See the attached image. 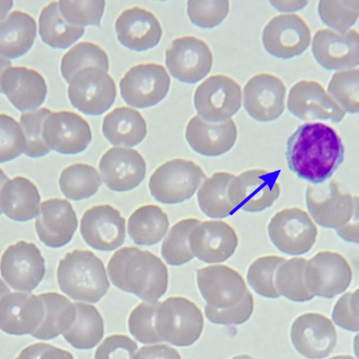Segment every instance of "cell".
Returning a JSON list of instances; mask_svg holds the SVG:
<instances>
[{"mask_svg":"<svg viewBox=\"0 0 359 359\" xmlns=\"http://www.w3.org/2000/svg\"><path fill=\"white\" fill-rule=\"evenodd\" d=\"M344 147L335 130L323 123L297 127L286 143L288 168L313 184L327 180L343 162Z\"/></svg>","mask_w":359,"mask_h":359,"instance_id":"1","label":"cell"},{"mask_svg":"<svg viewBox=\"0 0 359 359\" xmlns=\"http://www.w3.org/2000/svg\"><path fill=\"white\" fill-rule=\"evenodd\" d=\"M197 285L206 302L205 315L218 325H241L254 310L253 296L243 276L226 265H210L196 270Z\"/></svg>","mask_w":359,"mask_h":359,"instance_id":"2","label":"cell"},{"mask_svg":"<svg viewBox=\"0 0 359 359\" xmlns=\"http://www.w3.org/2000/svg\"><path fill=\"white\" fill-rule=\"evenodd\" d=\"M107 269L114 286L147 302H157L167 291L168 269L149 251L123 247L113 254Z\"/></svg>","mask_w":359,"mask_h":359,"instance_id":"3","label":"cell"},{"mask_svg":"<svg viewBox=\"0 0 359 359\" xmlns=\"http://www.w3.org/2000/svg\"><path fill=\"white\" fill-rule=\"evenodd\" d=\"M57 280L70 298L89 303L100 301L110 286L102 260L84 250H74L60 260Z\"/></svg>","mask_w":359,"mask_h":359,"instance_id":"4","label":"cell"},{"mask_svg":"<svg viewBox=\"0 0 359 359\" xmlns=\"http://www.w3.org/2000/svg\"><path fill=\"white\" fill-rule=\"evenodd\" d=\"M204 325L200 309L183 297H170L159 302L155 319L156 332L161 341L189 346L202 334Z\"/></svg>","mask_w":359,"mask_h":359,"instance_id":"5","label":"cell"},{"mask_svg":"<svg viewBox=\"0 0 359 359\" xmlns=\"http://www.w3.org/2000/svg\"><path fill=\"white\" fill-rule=\"evenodd\" d=\"M205 178L202 168L194 161L175 158L157 168L148 185L157 202L173 205L191 198Z\"/></svg>","mask_w":359,"mask_h":359,"instance_id":"6","label":"cell"},{"mask_svg":"<svg viewBox=\"0 0 359 359\" xmlns=\"http://www.w3.org/2000/svg\"><path fill=\"white\" fill-rule=\"evenodd\" d=\"M305 196L310 215L325 228L339 229L358 214V197L342 192L334 180L308 184Z\"/></svg>","mask_w":359,"mask_h":359,"instance_id":"7","label":"cell"},{"mask_svg":"<svg viewBox=\"0 0 359 359\" xmlns=\"http://www.w3.org/2000/svg\"><path fill=\"white\" fill-rule=\"evenodd\" d=\"M68 83L71 104L86 115L102 114L116 100V84L107 72L101 68H83L72 76Z\"/></svg>","mask_w":359,"mask_h":359,"instance_id":"8","label":"cell"},{"mask_svg":"<svg viewBox=\"0 0 359 359\" xmlns=\"http://www.w3.org/2000/svg\"><path fill=\"white\" fill-rule=\"evenodd\" d=\"M267 230L274 246L290 255L309 252L318 234L317 227L307 212L296 207L277 212L271 219Z\"/></svg>","mask_w":359,"mask_h":359,"instance_id":"9","label":"cell"},{"mask_svg":"<svg viewBox=\"0 0 359 359\" xmlns=\"http://www.w3.org/2000/svg\"><path fill=\"white\" fill-rule=\"evenodd\" d=\"M352 277L349 263L337 252H319L306 261L304 268L305 285L313 297L334 298L348 287Z\"/></svg>","mask_w":359,"mask_h":359,"instance_id":"10","label":"cell"},{"mask_svg":"<svg viewBox=\"0 0 359 359\" xmlns=\"http://www.w3.org/2000/svg\"><path fill=\"white\" fill-rule=\"evenodd\" d=\"M170 85V78L165 67L156 63L132 67L119 83L124 102L139 109L158 104L167 95Z\"/></svg>","mask_w":359,"mask_h":359,"instance_id":"11","label":"cell"},{"mask_svg":"<svg viewBox=\"0 0 359 359\" xmlns=\"http://www.w3.org/2000/svg\"><path fill=\"white\" fill-rule=\"evenodd\" d=\"M194 104L201 118L210 122L226 121L240 109L241 86L226 75H212L197 87Z\"/></svg>","mask_w":359,"mask_h":359,"instance_id":"12","label":"cell"},{"mask_svg":"<svg viewBox=\"0 0 359 359\" xmlns=\"http://www.w3.org/2000/svg\"><path fill=\"white\" fill-rule=\"evenodd\" d=\"M280 194L277 174L261 168L250 169L235 176L228 189L233 206L249 212L269 208Z\"/></svg>","mask_w":359,"mask_h":359,"instance_id":"13","label":"cell"},{"mask_svg":"<svg viewBox=\"0 0 359 359\" xmlns=\"http://www.w3.org/2000/svg\"><path fill=\"white\" fill-rule=\"evenodd\" d=\"M0 272L13 289L29 292L43 278L45 259L35 244L20 241L4 250L0 260Z\"/></svg>","mask_w":359,"mask_h":359,"instance_id":"14","label":"cell"},{"mask_svg":"<svg viewBox=\"0 0 359 359\" xmlns=\"http://www.w3.org/2000/svg\"><path fill=\"white\" fill-rule=\"evenodd\" d=\"M212 53L208 44L197 37L174 39L165 51V65L172 77L194 84L205 77L212 66Z\"/></svg>","mask_w":359,"mask_h":359,"instance_id":"15","label":"cell"},{"mask_svg":"<svg viewBox=\"0 0 359 359\" xmlns=\"http://www.w3.org/2000/svg\"><path fill=\"white\" fill-rule=\"evenodd\" d=\"M266 51L280 59H290L304 53L311 41V30L297 14L273 17L265 26L262 36Z\"/></svg>","mask_w":359,"mask_h":359,"instance_id":"16","label":"cell"},{"mask_svg":"<svg viewBox=\"0 0 359 359\" xmlns=\"http://www.w3.org/2000/svg\"><path fill=\"white\" fill-rule=\"evenodd\" d=\"M42 137L50 149L62 154H77L92 140L88 123L72 111L50 112L42 126Z\"/></svg>","mask_w":359,"mask_h":359,"instance_id":"17","label":"cell"},{"mask_svg":"<svg viewBox=\"0 0 359 359\" xmlns=\"http://www.w3.org/2000/svg\"><path fill=\"white\" fill-rule=\"evenodd\" d=\"M290 339L302 355L309 359H323L334 349L337 334L327 317L318 313H306L294 320Z\"/></svg>","mask_w":359,"mask_h":359,"instance_id":"18","label":"cell"},{"mask_svg":"<svg viewBox=\"0 0 359 359\" xmlns=\"http://www.w3.org/2000/svg\"><path fill=\"white\" fill-rule=\"evenodd\" d=\"M80 232L84 241L100 251H112L126 238V220L120 212L108 204L88 209L81 219Z\"/></svg>","mask_w":359,"mask_h":359,"instance_id":"19","label":"cell"},{"mask_svg":"<svg viewBox=\"0 0 359 359\" xmlns=\"http://www.w3.org/2000/svg\"><path fill=\"white\" fill-rule=\"evenodd\" d=\"M285 93V86L280 78L268 73L256 74L244 86V108L256 121H273L284 111Z\"/></svg>","mask_w":359,"mask_h":359,"instance_id":"20","label":"cell"},{"mask_svg":"<svg viewBox=\"0 0 359 359\" xmlns=\"http://www.w3.org/2000/svg\"><path fill=\"white\" fill-rule=\"evenodd\" d=\"M287 109L303 121L323 120L339 123L346 112L327 94L317 81L302 80L290 89Z\"/></svg>","mask_w":359,"mask_h":359,"instance_id":"21","label":"cell"},{"mask_svg":"<svg viewBox=\"0 0 359 359\" xmlns=\"http://www.w3.org/2000/svg\"><path fill=\"white\" fill-rule=\"evenodd\" d=\"M190 249L199 260L205 263L226 261L235 252L238 238L234 229L224 221L199 222L189 237Z\"/></svg>","mask_w":359,"mask_h":359,"instance_id":"22","label":"cell"},{"mask_svg":"<svg viewBox=\"0 0 359 359\" xmlns=\"http://www.w3.org/2000/svg\"><path fill=\"white\" fill-rule=\"evenodd\" d=\"M99 169L107 187L124 192L137 187L146 175V162L136 150L112 147L101 157Z\"/></svg>","mask_w":359,"mask_h":359,"instance_id":"23","label":"cell"},{"mask_svg":"<svg viewBox=\"0 0 359 359\" xmlns=\"http://www.w3.org/2000/svg\"><path fill=\"white\" fill-rule=\"evenodd\" d=\"M358 33L351 29L345 33L322 29L312 41V53L316 62L327 70L349 69L359 63Z\"/></svg>","mask_w":359,"mask_h":359,"instance_id":"24","label":"cell"},{"mask_svg":"<svg viewBox=\"0 0 359 359\" xmlns=\"http://www.w3.org/2000/svg\"><path fill=\"white\" fill-rule=\"evenodd\" d=\"M77 227L76 214L68 201L50 198L41 204L35 229L39 240L46 246L59 248L66 245Z\"/></svg>","mask_w":359,"mask_h":359,"instance_id":"25","label":"cell"},{"mask_svg":"<svg viewBox=\"0 0 359 359\" xmlns=\"http://www.w3.org/2000/svg\"><path fill=\"white\" fill-rule=\"evenodd\" d=\"M43 317L44 306L39 295L10 292L0 301V330L6 334L32 335Z\"/></svg>","mask_w":359,"mask_h":359,"instance_id":"26","label":"cell"},{"mask_svg":"<svg viewBox=\"0 0 359 359\" xmlns=\"http://www.w3.org/2000/svg\"><path fill=\"white\" fill-rule=\"evenodd\" d=\"M116 37L126 48L134 51H145L160 42L162 28L156 17L140 7L123 11L115 22Z\"/></svg>","mask_w":359,"mask_h":359,"instance_id":"27","label":"cell"},{"mask_svg":"<svg viewBox=\"0 0 359 359\" xmlns=\"http://www.w3.org/2000/svg\"><path fill=\"white\" fill-rule=\"evenodd\" d=\"M237 134L236 125L231 118L210 122L196 115L189 120L185 137L195 152L205 156H217L233 147Z\"/></svg>","mask_w":359,"mask_h":359,"instance_id":"28","label":"cell"},{"mask_svg":"<svg viewBox=\"0 0 359 359\" xmlns=\"http://www.w3.org/2000/svg\"><path fill=\"white\" fill-rule=\"evenodd\" d=\"M1 89L19 111H34L46 100L47 86L37 71L25 67L6 69L1 75Z\"/></svg>","mask_w":359,"mask_h":359,"instance_id":"29","label":"cell"},{"mask_svg":"<svg viewBox=\"0 0 359 359\" xmlns=\"http://www.w3.org/2000/svg\"><path fill=\"white\" fill-rule=\"evenodd\" d=\"M41 197L36 187L25 177L9 180L0 192V208L16 222H27L38 216Z\"/></svg>","mask_w":359,"mask_h":359,"instance_id":"30","label":"cell"},{"mask_svg":"<svg viewBox=\"0 0 359 359\" xmlns=\"http://www.w3.org/2000/svg\"><path fill=\"white\" fill-rule=\"evenodd\" d=\"M36 23L28 13L14 11L0 21V57L15 59L32 47Z\"/></svg>","mask_w":359,"mask_h":359,"instance_id":"31","label":"cell"},{"mask_svg":"<svg viewBox=\"0 0 359 359\" xmlns=\"http://www.w3.org/2000/svg\"><path fill=\"white\" fill-rule=\"evenodd\" d=\"M102 130L111 144L128 147L141 143L147 133V123L142 114L127 107H117L107 114Z\"/></svg>","mask_w":359,"mask_h":359,"instance_id":"32","label":"cell"},{"mask_svg":"<svg viewBox=\"0 0 359 359\" xmlns=\"http://www.w3.org/2000/svg\"><path fill=\"white\" fill-rule=\"evenodd\" d=\"M169 227L168 215L158 205L149 204L136 209L128 221V233L138 245L158 243Z\"/></svg>","mask_w":359,"mask_h":359,"instance_id":"33","label":"cell"},{"mask_svg":"<svg viewBox=\"0 0 359 359\" xmlns=\"http://www.w3.org/2000/svg\"><path fill=\"white\" fill-rule=\"evenodd\" d=\"M39 296L43 304L44 317L32 336L41 340L51 339L70 327L76 317V308L69 299L57 292L42 293Z\"/></svg>","mask_w":359,"mask_h":359,"instance_id":"34","label":"cell"},{"mask_svg":"<svg viewBox=\"0 0 359 359\" xmlns=\"http://www.w3.org/2000/svg\"><path fill=\"white\" fill-rule=\"evenodd\" d=\"M74 304L76 317L70 327L62 334L63 337L75 348L90 349L103 337V319L94 306L82 302Z\"/></svg>","mask_w":359,"mask_h":359,"instance_id":"35","label":"cell"},{"mask_svg":"<svg viewBox=\"0 0 359 359\" xmlns=\"http://www.w3.org/2000/svg\"><path fill=\"white\" fill-rule=\"evenodd\" d=\"M235 175L228 172H216L206 179L197 193L201 210L210 218H224L235 208L228 196L229 187Z\"/></svg>","mask_w":359,"mask_h":359,"instance_id":"36","label":"cell"},{"mask_svg":"<svg viewBox=\"0 0 359 359\" xmlns=\"http://www.w3.org/2000/svg\"><path fill=\"white\" fill-rule=\"evenodd\" d=\"M39 32L42 41L53 48L66 49L85 33V28L68 24L62 17L58 4L53 1L45 6L39 18Z\"/></svg>","mask_w":359,"mask_h":359,"instance_id":"37","label":"cell"},{"mask_svg":"<svg viewBox=\"0 0 359 359\" xmlns=\"http://www.w3.org/2000/svg\"><path fill=\"white\" fill-rule=\"evenodd\" d=\"M59 185L66 198L81 201L93 196L102 185V180L95 168L79 163L62 171Z\"/></svg>","mask_w":359,"mask_h":359,"instance_id":"38","label":"cell"},{"mask_svg":"<svg viewBox=\"0 0 359 359\" xmlns=\"http://www.w3.org/2000/svg\"><path fill=\"white\" fill-rule=\"evenodd\" d=\"M306 261L303 257H294L280 265L275 276V285L280 295L295 302H307L314 297L304 282Z\"/></svg>","mask_w":359,"mask_h":359,"instance_id":"39","label":"cell"},{"mask_svg":"<svg viewBox=\"0 0 359 359\" xmlns=\"http://www.w3.org/2000/svg\"><path fill=\"white\" fill-rule=\"evenodd\" d=\"M88 67H96L108 72L109 57L98 45L83 41L75 45L63 55L60 72L64 79L69 83L75 73Z\"/></svg>","mask_w":359,"mask_h":359,"instance_id":"40","label":"cell"},{"mask_svg":"<svg viewBox=\"0 0 359 359\" xmlns=\"http://www.w3.org/2000/svg\"><path fill=\"white\" fill-rule=\"evenodd\" d=\"M200 222L196 218H187L171 227L161 245V255L168 264L181 266L194 257L190 249L189 237L191 230Z\"/></svg>","mask_w":359,"mask_h":359,"instance_id":"41","label":"cell"},{"mask_svg":"<svg viewBox=\"0 0 359 359\" xmlns=\"http://www.w3.org/2000/svg\"><path fill=\"white\" fill-rule=\"evenodd\" d=\"M285 258L277 255L262 256L249 266L247 280L254 291L266 298L276 299L280 295L275 285V276Z\"/></svg>","mask_w":359,"mask_h":359,"instance_id":"42","label":"cell"},{"mask_svg":"<svg viewBox=\"0 0 359 359\" xmlns=\"http://www.w3.org/2000/svg\"><path fill=\"white\" fill-rule=\"evenodd\" d=\"M57 4L62 17L68 24L80 27L87 25L101 27L105 1H59Z\"/></svg>","mask_w":359,"mask_h":359,"instance_id":"43","label":"cell"},{"mask_svg":"<svg viewBox=\"0 0 359 359\" xmlns=\"http://www.w3.org/2000/svg\"><path fill=\"white\" fill-rule=\"evenodd\" d=\"M358 79L357 68L334 73L329 83L330 95L345 112H358Z\"/></svg>","mask_w":359,"mask_h":359,"instance_id":"44","label":"cell"},{"mask_svg":"<svg viewBox=\"0 0 359 359\" xmlns=\"http://www.w3.org/2000/svg\"><path fill=\"white\" fill-rule=\"evenodd\" d=\"M318 12L323 24L345 33L358 20L359 1H320Z\"/></svg>","mask_w":359,"mask_h":359,"instance_id":"45","label":"cell"},{"mask_svg":"<svg viewBox=\"0 0 359 359\" xmlns=\"http://www.w3.org/2000/svg\"><path fill=\"white\" fill-rule=\"evenodd\" d=\"M50 112L47 108H41L21 114L20 123L25 140L24 154L27 156L39 158L50 152V149L42 137V126Z\"/></svg>","mask_w":359,"mask_h":359,"instance_id":"46","label":"cell"},{"mask_svg":"<svg viewBox=\"0 0 359 359\" xmlns=\"http://www.w3.org/2000/svg\"><path fill=\"white\" fill-rule=\"evenodd\" d=\"M158 302H142L130 312L128 325L130 333L139 342L152 344L162 342L154 327Z\"/></svg>","mask_w":359,"mask_h":359,"instance_id":"47","label":"cell"},{"mask_svg":"<svg viewBox=\"0 0 359 359\" xmlns=\"http://www.w3.org/2000/svg\"><path fill=\"white\" fill-rule=\"evenodd\" d=\"M230 8L229 1H188L187 15L191 23L203 29H211L226 18Z\"/></svg>","mask_w":359,"mask_h":359,"instance_id":"48","label":"cell"},{"mask_svg":"<svg viewBox=\"0 0 359 359\" xmlns=\"http://www.w3.org/2000/svg\"><path fill=\"white\" fill-rule=\"evenodd\" d=\"M25 149L20 125L11 116L0 114V163L15 159Z\"/></svg>","mask_w":359,"mask_h":359,"instance_id":"49","label":"cell"},{"mask_svg":"<svg viewBox=\"0 0 359 359\" xmlns=\"http://www.w3.org/2000/svg\"><path fill=\"white\" fill-rule=\"evenodd\" d=\"M332 318L339 327L351 332L359 330L358 320V290L347 292L336 302Z\"/></svg>","mask_w":359,"mask_h":359,"instance_id":"50","label":"cell"},{"mask_svg":"<svg viewBox=\"0 0 359 359\" xmlns=\"http://www.w3.org/2000/svg\"><path fill=\"white\" fill-rule=\"evenodd\" d=\"M137 344L125 334L106 337L95 352L94 359H133Z\"/></svg>","mask_w":359,"mask_h":359,"instance_id":"51","label":"cell"},{"mask_svg":"<svg viewBox=\"0 0 359 359\" xmlns=\"http://www.w3.org/2000/svg\"><path fill=\"white\" fill-rule=\"evenodd\" d=\"M15 359H74L67 351L46 343L31 344L22 349Z\"/></svg>","mask_w":359,"mask_h":359,"instance_id":"52","label":"cell"},{"mask_svg":"<svg viewBox=\"0 0 359 359\" xmlns=\"http://www.w3.org/2000/svg\"><path fill=\"white\" fill-rule=\"evenodd\" d=\"M133 359H182L178 351L167 344L141 347Z\"/></svg>","mask_w":359,"mask_h":359,"instance_id":"53","label":"cell"},{"mask_svg":"<svg viewBox=\"0 0 359 359\" xmlns=\"http://www.w3.org/2000/svg\"><path fill=\"white\" fill-rule=\"evenodd\" d=\"M358 214L344 226L336 229L337 234L344 241L358 243Z\"/></svg>","mask_w":359,"mask_h":359,"instance_id":"54","label":"cell"},{"mask_svg":"<svg viewBox=\"0 0 359 359\" xmlns=\"http://www.w3.org/2000/svg\"><path fill=\"white\" fill-rule=\"evenodd\" d=\"M271 6L279 12H294L305 7L307 1H269Z\"/></svg>","mask_w":359,"mask_h":359,"instance_id":"55","label":"cell"},{"mask_svg":"<svg viewBox=\"0 0 359 359\" xmlns=\"http://www.w3.org/2000/svg\"><path fill=\"white\" fill-rule=\"evenodd\" d=\"M13 5V1H0V21L4 19L6 14L12 8Z\"/></svg>","mask_w":359,"mask_h":359,"instance_id":"56","label":"cell"},{"mask_svg":"<svg viewBox=\"0 0 359 359\" xmlns=\"http://www.w3.org/2000/svg\"><path fill=\"white\" fill-rule=\"evenodd\" d=\"M12 65V63L10 60L6 59V58H2V57H0V93H2L1 92V75L2 74L4 73V72L11 67Z\"/></svg>","mask_w":359,"mask_h":359,"instance_id":"57","label":"cell"},{"mask_svg":"<svg viewBox=\"0 0 359 359\" xmlns=\"http://www.w3.org/2000/svg\"><path fill=\"white\" fill-rule=\"evenodd\" d=\"M10 293V289L5 283L0 278V301L6 294Z\"/></svg>","mask_w":359,"mask_h":359,"instance_id":"58","label":"cell"},{"mask_svg":"<svg viewBox=\"0 0 359 359\" xmlns=\"http://www.w3.org/2000/svg\"><path fill=\"white\" fill-rule=\"evenodd\" d=\"M9 180V178L8 176L4 173L3 170L0 168V192L1 189L3 188L4 185ZM2 212L0 208V215H1Z\"/></svg>","mask_w":359,"mask_h":359,"instance_id":"59","label":"cell"},{"mask_svg":"<svg viewBox=\"0 0 359 359\" xmlns=\"http://www.w3.org/2000/svg\"><path fill=\"white\" fill-rule=\"evenodd\" d=\"M330 359H355V358L351 355H336V356L332 357Z\"/></svg>","mask_w":359,"mask_h":359,"instance_id":"60","label":"cell"},{"mask_svg":"<svg viewBox=\"0 0 359 359\" xmlns=\"http://www.w3.org/2000/svg\"><path fill=\"white\" fill-rule=\"evenodd\" d=\"M231 359H255L248 355H240L232 358Z\"/></svg>","mask_w":359,"mask_h":359,"instance_id":"61","label":"cell"}]
</instances>
